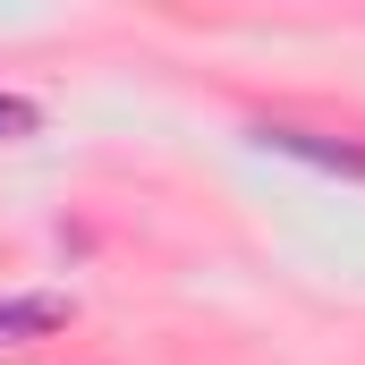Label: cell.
<instances>
[{
  "label": "cell",
  "instance_id": "6da1fadb",
  "mask_svg": "<svg viewBox=\"0 0 365 365\" xmlns=\"http://www.w3.org/2000/svg\"><path fill=\"white\" fill-rule=\"evenodd\" d=\"M247 136H255L264 153H280V162H306V170L365 179V145H357V136H323V128H297V119H255Z\"/></svg>",
  "mask_w": 365,
  "mask_h": 365
},
{
  "label": "cell",
  "instance_id": "7a4b0ae2",
  "mask_svg": "<svg viewBox=\"0 0 365 365\" xmlns=\"http://www.w3.org/2000/svg\"><path fill=\"white\" fill-rule=\"evenodd\" d=\"M68 314H77V306H68V297H51V289H9V297H0V349L51 340Z\"/></svg>",
  "mask_w": 365,
  "mask_h": 365
},
{
  "label": "cell",
  "instance_id": "3957f363",
  "mask_svg": "<svg viewBox=\"0 0 365 365\" xmlns=\"http://www.w3.org/2000/svg\"><path fill=\"white\" fill-rule=\"evenodd\" d=\"M43 128V102H26V93H0V145H17V136H34Z\"/></svg>",
  "mask_w": 365,
  "mask_h": 365
}]
</instances>
